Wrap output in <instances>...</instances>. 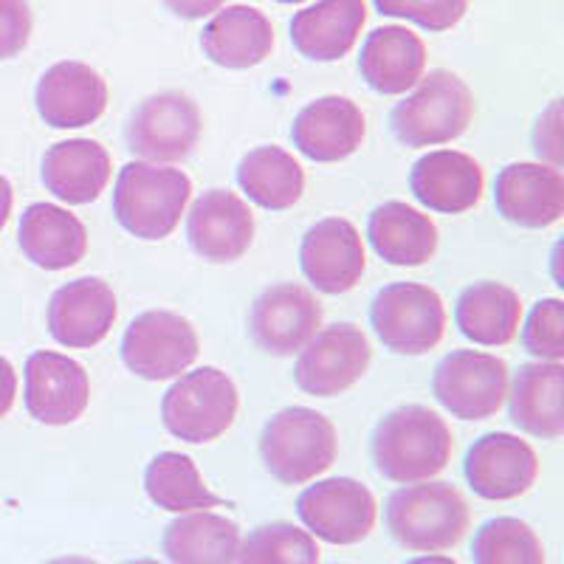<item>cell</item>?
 <instances>
[{"instance_id": "obj_16", "label": "cell", "mask_w": 564, "mask_h": 564, "mask_svg": "<svg viewBox=\"0 0 564 564\" xmlns=\"http://www.w3.org/2000/svg\"><path fill=\"white\" fill-rule=\"evenodd\" d=\"M23 401L34 421L45 426H68L88 410L90 381L79 361L63 352L37 350L23 370Z\"/></svg>"}, {"instance_id": "obj_45", "label": "cell", "mask_w": 564, "mask_h": 564, "mask_svg": "<svg viewBox=\"0 0 564 564\" xmlns=\"http://www.w3.org/2000/svg\"><path fill=\"white\" fill-rule=\"evenodd\" d=\"M124 564H161L159 558H133V562H124Z\"/></svg>"}, {"instance_id": "obj_37", "label": "cell", "mask_w": 564, "mask_h": 564, "mask_svg": "<svg viewBox=\"0 0 564 564\" xmlns=\"http://www.w3.org/2000/svg\"><path fill=\"white\" fill-rule=\"evenodd\" d=\"M387 18H404L423 32H449L466 18L468 0H372Z\"/></svg>"}, {"instance_id": "obj_30", "label": "cell", "mask_w": 564, "mask_h": 564, "mask_svg": "<svg viewBox=\"0 0 564 564\" xmlns=\"http://www.w3.org/2000/svg\"><path fill=\"white\" fill-rule=\"evenodd\" d=\"M455 325L468 341L502 347L513 341L522 325L520 294L497 280L471 282L455 302Z\"/></svg>"}, {"instance_id": "obj_42", "label": "cell", "mask_w": 564, "mask_h": 564, "mask_svg": "<svg viewBox=\"0 0 564 564\" xmlns=\"http://www.w3.org/2000/svg\"><path fill=\"white\" fill-rule=\"evenodd\" d=\"M12 204H14L12 184H9L7 175H0V229L9 224V215H12Z\"/></svg>"}, {"instance_id": "obj_36", "label": "cell", "mask_w": 564, "mask_h": 564, "mask_svg": "<svg viewBox=\"0 0 564 564\" xmlns=\"http://www.w3.org/2000/svg\"><path fill=\"white\" fill-rule=\"evenodd\" d=\"M522 347L539 361H564V302L558 296L533 305L522 327Z\"/></svg>"}, {"instance_id": "obj_27", "label": "cell", "mask_w": 564, "mask_h": 564, "mask_svg": "<svg viewBox=\"0 0 564 564\" xmlns=\"http://www.w3.org/2000/svg\"><path fill=\"white\" fill-rule=\"evenodd\" d=\"M110 173V153L94 139L57 141L43 155L45 189L68 206L97 200L108 186Z\"/></svg>"}, {"instance_id": "obj_26", "label": "cell", "mask_w": 564, "mask_h": 564, "mask_svg": "<svg viewBox=\"0 0 564 564\" xmlns=\"http://www.w3.org/2000/svg\"><path fill=\"white\" fill-rule=\"evenodd\" d=\"M359 70L376 94L401 97L421 83L426 70V45L406 26H381L367 34Z\"/></svg>"}, {"instance_id": "obj_18", "label": "cell", "mask_w": 564, "mask_h": 564, "mask_svg": "<svg viewBox=\"0 0 564 564\" xmlns=\"http://www.w3.org/2000/svg\"><path fill=\"white\" fill-rule=\"evenodd\" d=\"M34 105H37L40 119L48 128H88L108 108V83L88 63L63 59L40 77L37 90H34Z\"/></svg>"}, {"instance_id": "obj_33", "label": "cell", "mask_w": 564, "mask_h": 564, "mask_svg": "<svg viewBox=\"0 0 564 564\" xmlns=\"http://www.w3.org/2000/svg\"><path fill=\"white\" fill-rule=\"evenodd\" d=\"M144 491L150 502L170 513H195L224 506L200 477L193 457L181 452H159L144 471Z\"/></svg>"}, {"instance_id": "obj_10", "label": "cell", "mask_w": 564, "mask_h": 564, "mask_svg": "<svg viewBox=\"0 0 564 564\" xmlns=\"http://www.w3.org/2000/svg\"><path fill=\"white\" fill-rule=\"evenodd\" d=\"M296 517L314 539L347 547L359 545L370 536L379 506L365 482L352 477H330L300 494Z\"/></svg>"}, {"instance_id": "obj_12", "label": "cell", "mask_w": 564, "mask_h": 564, "mask_svg": "<svg viewBox=\"0 0 564 564\" xmlns=\"http://www.w3.org/2000/svg\"><path fill=\"white\" fill-rule=\"evenodd\" d=\"M372 361V347L365 330L339 322L314 336L296 352L294 384L314 398H334L359 384Z\"/></svg>"}, {"instance_id": "obj_4", "label": "cell", "mask_w": 564, "mask_h": 564, "mask_svg": "<svg viewBox=\"0 0 564 564\" xmlns=\"http://www.w3.org/2000/svg\"><path fill=\"white\" fill-rule=\"evenodd\" d=\"M339 455V435L330 417L308 406H285L271 415L260 435L263 466L282 486H305L325 475Z\"/></svg>"}, {"instance_id": "obj_9", "label": "cell", "mask_w": 564, "mask_h": 564, "mask_svg": "<svg viewBox=\"0 0 564 564\" xmlns=\"http://www.w3.org/2000/svg\"><path fill=\"white\" fill-rule=\"evenodd\" d=\"M200 352L193 322L173 311H144L122 336V361L144 381L178 379Z\"/></svg>"}, {"instance_id": "obj_14", "label": "cell", "mask_w": 564, "mask_h": 564, "mask_svg": "<svg viewBox=\"0 0 564 564\" xmlns=\"http://www.w3.org/2000/svg\"><path fill=\"white\" fill-rule=\"evenodd\" d=\"M463 475L468 488L482 500H517L536 482L539 457L522 437L511 432H488L468 446Z\"/></svg>"}, {"instance_id": "obj_28", "label": "cell", "mask_w": 564, "mask_h": 564, "mask_svg": "<svg viewBox=\"0 0 564 564\" xmlns=\"http://www.w3.org/2000/svg\"><path fill=\"white\" fill-rule=\"evenodd\" d=\"M18 240L29 263L45 271L70 269L88 254V231L83 220L54 204L29 206L20 218Z\"/></svg>"}, {"instance_id": "obj_38", "label": "cell", "mask_w": 564, "mask_h": 564, "mask_svg": "<svg viewBox=\"0 0 564 564\" xmlns=\"http://www.w3.org/2000/svg\"><path fill=\"white\" fill-rule=\"evenodd\" d=\"M32 29L29 0H0V59L18 57L32 40Z\"/></svg>"}, {"instance_id": "obj_5", "label": "cell", "mask_w": 564, "mask_h": 564, "mask_svg": "<svg viewBox=\"0 0 564 564\" xmlns=\"http://www.w3.org/2000/svg\"><path fill=\"white\" fill-rule=\"evenodd\" d=\"M475 119V94L452 70H430L392 108L390 124L404 148H437L460 139Z\"/></svg>"}, {"instance_id": "obj_11", "label": "cell", "mask_w": 564, "mask_h": 564, "mask_svg": "<svg viewBox=\"0 0 564 564\" xmlns=\"http://www.w3.org/2000/svg\"><path fill=\"white\" fill-rule=\"evenodd\" d=\"M508 365L491 352L452 350L432 376V395L460 421H486L508 398Z\"/></svg>"}, {"instance_id": "obj_7", "label": "cell", "mask_w": 564, "mask_h": 564, "mask_svg": "<svg viewBox=\"0 0 564 564\" xmlns=\"http://www.w3.org/2000/svg\"><path fill=\"white\" fill-rule=\"evenodd\" d=\"M200 133L204 116L198 102L184 90H161L135 105L124 141L139 161L178 164L195 153Z\"/></svg>"}, {"instance_id": "obj_3", "label": "cell", "mask_w": 564, "mask_h": 564, "mask_svg": "<svg viewBox=\"0 0 564 564\" xmlns=\"http://www.w3.org/2000/svg\"><path fill=\"white\" fill-rule=\"evenodd\" d=\"M193 195L184 170L150 161H130L113 186V218L139 240H164L181 224Z\"/></svg>"}, {"instance_id": "obj_6", "label": "cell", "mask_w": 564, "mask_h": 564, "mask_svg": "<svg viewBox=\"0 0 564 564\" xmlns=\"http://www.w3.org/2000/svg\"><path fill=\"white\" fill-rule=\"evenodd\" d=\"M240 410L235 381L218 367H198L178 376L161 398L164 430L184 443H212L226 435Z\"/></svg>"}, {"instance_id": "obj_31", "label": "cell", "mask_w": 564, "mask_h": 564, "mask_svg": "<svg viewBox=\"0 0 564 564\" xmlns=\"http://www.w3.org/2000/svg\"><path fill=\"white\" fill-rule=\"evenodd\" d=\"M240 528L229 517L212 511L178 513L161 536L170 564H235L240 551Z\"/></svg>"}, {"instance_id": "obj_40", "label": "cell", "mask_w": 564, "mask_h": 564, "mask_svg": "<svg viewBox=\"0 0 564 564\" xmlns=\"http://www.w3.org/2000/svg\"><path fill=\"white\" fill-rule=\"evenodd\" d=\"M161 3L181 20H204L226 7V0H161Z\"/></svg>"}, {"instance_id": "obj_19", "label": "cell", "mask_w": 564, "mask_h": 564, "mask_svg": "<svg viewBox=\"0 0 564 564\" xmlns=\"http://www.w3.org/2000/svg\"><path fill=\"white\" fill-rule=\"evenodd\" d=\"M494 206L520 229H547L558 224L564 215L562 170L536 161L508 164L494 181Z\"/></svg>"}, {"instance_id": "obj_29", "label": "cell", "mask_w": 564, "mask_h": 564, "mask_svg": "<svg viewBox=\"0 0 564 564\" xmlns=\"http://www.w3.org/2000/svg\"><path fill=\"white\" fill-rule=\"evenodd\" d=\"M367 240L384 263L415 269L435 257L441 235L430 215L404 200H387L372 209L367 220Z\"/></svg>"}, {"instance_id": "obj_23", "label": "cell", "mask_w": 564, "mask_h": 564, "mask_svg": "<svg viewBox=\"0 0 564 564\" xmlns=\"http://www.w3.org/2000/svg\"><path fill=\"white\" fill-rule=\"evenodd\" d=\"M508 415L517 430L542 441L564 435V365L531 361L508 384Z\"/></svg>"}, {"instance_id": "obj_32", "label": "cell", "mask_w": 564, "mask_h": 564, "mask_svg": "<svg viewBox=\"0 0 564 564\" xmlns=\"http://www.w3.org/2000/svg\"><path fill=\"white\" fill-rule=\"evenodd\" d=\"M238 184L251 204L269 212H285L300 204L305 193V173L302 164L289 150L265 144L254 148L240 159Z\"/></svg>"}, {"instance_id": "obj_34", "label": "cell", "mask_w": 564, "mask_h": 564, "mask_svg": "<svg viewBox=\"0 0 564 564\" xmlns=\"http://www.w3.org/2000/svg\"><path fill=\"white\" fill-rule=\"evenodd\" d=\"M475 564H545V545L528 522L517 517H494L471 539Z\"/></svg>"}, {"instance_id": "obj_8", "label": "cell", "mask_w": 564, "mask_h": 564, "mask_svg": "<svg viewBox=\"0 0 564 564\" xmlns=\"http://www.w3.org/2000/svg\"><path fill=\"white\" fill-rule=\"evenodd\" d=\"M370 325L387 350L398 356H423L441 345L446 308L435 289L421 282H392L376 294Z\"/></svg>"}, {"instance_id": "obj_24", "label": "cell", "mask_w": 564, "mask_h": 564, "mask_svg": "<svg viewBox=\"0 0 564 564\" xmlns=\"http://www.w3.org/2000/svg\"><path fill=\"white\" fill-rule=\"evenodd\" d=\"M365 23V0H316L291 20V43L305 59L336 63L359 43Z\"/></svg>"}, {"instance_id": "obj_1", "label": "cell", "mask_w": 564, "mask_h": 564, "mask_svg": "<svg viewBox=\"0 0 564 564\" xmlns=\"http://www.w3.org/2000/svg\"><path fill=\"white\" fill-rule=\"evenodd\" d=\"M455 452L449 423L435 410L406 404L387 412L372 430L370 455L384 480L398 486L432 480L449 466Z\"/></svg>"}, {"instance_id": "obj_17", "label": "cell", "mask_w": 564, "mask_h": 564, "mask_svg": "<svg viewBox=\"0 0 564 564\" xmlns=\"http://www.w3.org/2000/svg\"><path fill=\"white\" fill-rule=\"evenodd\" d=\"M119 305L108 282L99 276H79L54 291L45 322L57 345L68 350H90L108 339Z\"/></svg>"}, {"instance_id": "obj_22", "label": "cell", "mask_w": 564, "mask_h": 564, "mask_svg": "<svg viewBox=\"0 0 564 564\" xmlns=\"http://www.w3.org/2000/svg\"><path fill=\"white\" fill-rule=\"evenodd\" d=\"M482 167L460 150H432L412 164L410 189L421 206L437 215H463L482 198Z\"/></svg>"}, {"instance_id": "obj_46", "label": "cell", "mask_w": 564, "mask_h": 564, "mask_svg": "<svg viewBox=\"0 0 564 564\" xmlns=\"http://www.w3.org/2000/svg\"><path fill=\"white\" fill-rule=\"evenodd\" d=\"M276 3H285V7H294V3H305V0H276Z\"/></svg>"}, {"instance_id": "obj_20", "label": "cell", "mask_w": 564, "mask_h": 564, "mask_svg": "<svg viewBox=\"0 0 564 564\" xmlns=\"http://www.w3.org/2000/svg\"><path fill=\"white\" fill-rule=\"evenodd\" d=\"M186 240L209 263H235L254 240V215L240 195L206 189L186 215Z\"/></svg>"}, {"instance_id": "obj_15", "label": "cell", "mask_w": 564, "mask_h": 564, "mask_svg": "<svg viewBox=\"0 0 564 564\" xmlns=\"http://www.w3.org/2000/svg\"><path fill=\"white\" fill-rule=\"evenodd\" d=\"M300 265L316 291L327 296L347 294L365 276V240L350 220L322 218L302 238Z\"/></svg>"}, {"instance_id": "obj_39", "label": "cell", "mask_w": 564, "mask_h": 564, "mask_svg": "<svg viewBox=\"0 0 564 564\" xmlns=\"http://www.w3.org/2000/svg\"><path fill=\"white\" fill-rule=\"evenodd\" d=\"M533 150L547 167H562V99H553L533 128Z\"/></svg>"}, {"instance_id": "obj_2", "label": "cell", "mask_w": 564, "mask_h": 564, "mask_svg": "<svg viewBox=\"0 0 564 564\" xmlns=\"http://www.w3.org/2000/svg\"><path fill=\"white\" fill-rule=\"evenodd\" d=\"M468 502L452 482L423 480L401 486L384 506V528L398 547L412 553H443L466 536Z\"/></svg>"}, {"instance_id": "obj_25", "label": "cell", "mask_w": 564, "mask_h": 564, "mask_svg": "<svg viewBox=\"0 0 564 564\" xmlns=\"http://www.w3.org/2000/svg\"><path fill=\"white\" fill-rule=\"evenodd\" d=\"M200 48L220 68L249 70L274 52V26L254 7H224L200 32Z\"/></svg>"}, {"instance_id": "obj_43", "label": "cell", "mask_w": 564, "mask_h": 564, "mask_svg": "<svg viewBox=\"0 0 564 564\" xmlns=\"http://www.w3.org/2000/svg\"><path fill=\"white\" fill-rule=\"evenodd\" d=\"M404 564H457L452 556H441V553H426V556H415Z\"/></svg>"}, {"instance_id": "obj_41", "label": "cell", "mask_w": 564, "mask_h": 564, "mask_svg": "<svg viewBox=\"0 0 564 564\" xmlns=\"http://www.w3.org/2000/svg\"><path fill=\"white\" fill-rule=\"evenodd\" d=\"M14 395H18V372H14L12 361L0 356V417L9 415V410L14 406Z\"/></svg>"}, {"instance_id": "obj_13", "label": "cell", "mask_w": 564, "mask_h": 564, "mask_svg": "<svg viewBox=\"0 0 564 564\" xmlns=\"http://www.w3.org/2000/svg\"><path fill=\"white\" fill-rule=\"evenodd\" d=\"M322 305L300 282H274L249 311V336L276 359H289L308 345L322 327Z\"/></svg>"}, {"instance_id": "obj_44", "label": "cell", "mask_w": 564, "mask_h": 564, "mask_svg": "<svg viewBox=\"0 0 564 564\" xmlns=\"http://www.w3.org/2000/svg\"><path fill=\"white\" fill-rule=\"evenodd\" d=\"M45 564H99V562H94V558H88V556H59V558H52V562H45Z\"/></svg>"}, {"instance_id": "obj_35", "label": "cell", "mask_w": 564, "mask_h": 564, "mask_svg": "<svg viewBox=\"0 0 564 564\" xmlns=\"http://www.w3.org/2000/svg\"><path fill=\"white\" fill-rule=\"evenodd\" d=\"M235 564H319V545L294 522H265L240 539Z\"/></svg>"}, {"instance_id": "obj_21", "label": "cell", "mask_w": 564, "mask_h": 564, "mask_svg": "<svg viewBox=\"0 0 564 564\" xmlns=\"http://www.w3.org/2000/svg\"><path fill=\"white\" fill-rule=\"evenodd\" d=\"M367 122L361 108L347 97H319L296 113L291 141L305 159L336 164L356 155L365 144Z\"/></svg>"}]
</instances>
